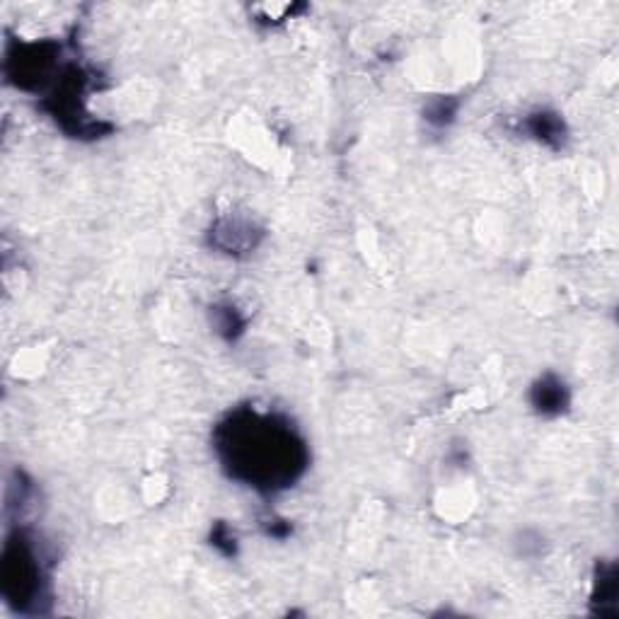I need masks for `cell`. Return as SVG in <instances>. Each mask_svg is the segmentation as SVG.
Wrapping results in <instances>:
<instances>
[{"instance_id": "obj_5", "label": "cell", "mask_w": 619, "mask_h": 619, "mask_svg": "<svg viewBox=\"0 0 619 619\" xmlns=\"http://www.w3.org/2000/svg\"><path fill=\"white\" fill-rule=\"evenodd\" d=\"M523 126H525V131H528V136L535 138V141L542 143V146H549L554 150H559L561 146H564L566 124L557 112L537 109V112H532L525 117Z\"/></svg>"}, {"instance_id": "obj_7", "label": "cell", "mask_w": 619, "mask_h": 619, "mask_svg": "<svg viewBox=\"0 0 619 619\" xmlns=\"http://www.w3.org/2000/svg\"><path fill=\"white\" fill-rule=\"evenodd\" d=\"M211 320H213V329H216L225 341H235L237 337H242V332H245V327H247V320L242 317V312L230 303L213 305Z\"/></svg>"}, {"instance_id": "obj_6", "label": "cell", "mask_w": 619, "mask_h": 619, "mask_svg": "<svg viewBox=\"0 0 619 619\" xmlns=\"http://www.w3.org/2000/svg\"><path fill=\"white\" fill-rule=\"evenodd\" d=\"M617 593H619V581H617V566L615 564H600L598 574H595L593 583V610L598 615H615L617 612Z\"/></svg>"}, {"instance_id": "obj_4", "label": "cell", "mask_w": 619, "mask_h": 619, "mask_svg": "<svg viewBox=\"0 0 619 619\" xmlns=\"http://www.w3.org/2000/svg\"><path fill=\"white\" fill-rule=\"evenodd\" d=\"M569 387L557 375L547 373L530 387V404L537 414L559 416L569 409Z\"/></svg>"}, {"instance_id": "obj_1", "label": "cell", "mask_w": 619, "mask_h": 619, "mask_svg": "<svg viewBox=\"0 0 619 619\" xmlns=\"http://www.w3.org/2000/svg\"><path fill=\"white\" fill-rule=\"evenodd\" d=\"M213 445L228 477L262 494L293 487L308 470V443L283 414L235 409L216 426Z\"/></svg>"}, {"instance_id": "obj_9", "label": "cell", "mask_w": 619, "mask_h": 619, "mask_svg": "<svg viewBox=\"0 0 619 619\" xmlns=\"http://www.w3.org/2000/svg\"><path fill=\"white\" fill-rule=\"evenodd\" d=\"M211 545L221 549L225 557H235L237 554V540L233 530H230L225 523H216V528L211 530Z\"/></svg>"}, {"instance_id": "obj_8", "label": "cell", "mask_w": 619, "mask_h": 619, "mask_svg": "<svg viewBox=\"0 0 619 619\" xmlns=\"http://www.w3.org/2000/svg\"><path fill=\"white\" fill-rule=\"evenodd\" d=\"M457 109H460V102L453 100V97H436V100L426 104L424 119L433 126H448L455 121Z\"/></svg>"}, {"instance_id": "obj_3", "label": "cell", "mask_w": 619, "mask_h": 619, "mask_svg": "<svg viewBox=\"0 0 619 619\" xmlns=\"http://www.w3.org/2000/svg\"><path fill=\"white\" fill-rule=\"evenodd\" d=\"M262 230L250 218H218L211 225V247L225 254H250L262 240Z\"/></svg>"}, {"instance_id": "obj_2", "label": "cell", "mask_w": 619, "mask_h": 619, "mask_svg": "<svg viewBox=\"0 0 619 619\" xmlns=\"http://www.w3.org/2000/svg\"><path fill=\"white\" fill-rule=\"evenodd\" d=\"M3 595L22 615H39L46 600V576L27 532L17 530L3 549Z\"/></svg>"}]
</instances>
